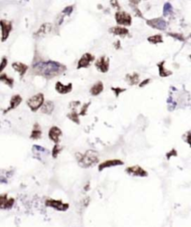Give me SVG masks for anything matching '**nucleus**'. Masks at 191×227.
I'll return each instance as SVG.
<instances>
[{
    "label": "nucleus",
    "mask_w": 191,
    "mask_h": 227,
    "mask_svg": "<svg viewBox=\"0 0 191 227\" xmlns=\"http://www.w3.org/2000/svg\"><path fill=\"white\" fill-rule=\"evenodd\" d=\"M66 71V67L56 61H40L34 64L32 67V73L37 76H41L47 80L62 75Z\"/></svg>",
    "instance_id": "nucleus-1"
},
{
    "label": "nucleus",
    "mask_w": 191,
    "mask_h": 227,
    "mask_svg": "<svg viewBox=\"0 0 191 227\" xmlns=\"http://www.w3.org/2000/svg\"><path fill=\"white\" fill-rule=\"evenodd\" d=\"M76 160H77V163H79V166H81L82 168H89L91 166H94L99 162L98 153L93 150L87 151L83 154L79 153V152H76Z\"/></svg>",
    "instance_id": "nucleus-2"
},
{
    "label": "nucleus",
    "mask_w": 191,
    "mask_h": 227,
    "mask_svg": "<svg viewBox=\"0 0 191 227\" xmlns=\"http://www.w3.org/2000/svg\"><path fill=\"white\" fill-rule=\"evenodd\" d=\"M45 103V97L42 93H38L33 95L26 101V104L33 112H37L38 109L42 108V106Z\"/></svg>",
    "instance_id": "nucleus-3"
},
{
    "label": "nucleus",
    "mask_w": 191,
    "mask_h": 227,
    "mask_svg": "<svg viewBox=\"0 0 191 227\" xmlns=\"http://www.w3.org/2000/svg\"><path fill=\"white\" fill-rule=\"evenodd\" d=\"M115 20L118 25L128 27L131 26L132 24V18L130 13L123 11V10H118L115 13Z\"/></svg>",
    "instance_id": "nucleus-4"
},
{
    "label": "nucleus",
    "mask_w": 191,
    "mask_h": 227,
    "mask_svg": "<svg viewBox=\"0 0 191 227\" xmlns=\"http://www.w3.org/2000/svg\"><path fill=\"white\" fill-rule=\"evenodd\" d=\"M46 207L52 208L58 211H66L69 209V205L67 203H63L62 200L52 199V198H48L45 202Z\"/></svg>",
    "instance_id": "nucleus-5"
},
{
    "label": "nucleus",
    "mask_w": 191,
    "mask_h": 227,
    "mask_svg": "<svg viewBox=\"0 0 191 227\" xmlns=\"http://www.w3.org/2000/svg\"><path fill=\"white\" fill-rule=\"evenodd\" d=\"M109 64H110V60L107 56L103 55L101 57H99L95 63H94V66L96 67V69L98 70L99 72L101 73H107L108 70H109Z\"/></svg>",
    "instance_id": "nucleus-6"
},
{
    "label": "nucleus",
    "mask_w": 191,
    "mask_h": 227,
    "mask_svg": "<svg viewBox=\"0 0 191 227\" xmlns=\"http://www.w3.org/2000/svg\"><path fill=\"white\" fill-rule=\"evenodd\" d=\"M95 60V57L93 54H91L90 52H86L84 53L81 57L79 58V62H77V66L76 68L77 69H81V68H87L89 67L91 64H93Z\"/></svg>",
    "instance_id": "nucleus-7"
},
{
    "label": "nucleus",
    "mask_w": 191,
    "mask_h": 227,
    "mask_svg": "<svg viewBox=\"0 0 191 227\" xmlns=\"http://www.w3.org/2000/svg\"><path fill=\"white\" fill-rule=\"evenodd\" d=\"M0 26H1V41L5 42L9 38L10 34L12 31V23L10 21L2 19L0 21Z\"/></svg>",
    "instance_id": "nucleus-8"
},
{
    "label": "nucleus",
    "mask_w": 191,
    "mask_h": 227,
    "mask_svg": "<svg viewBox=\"0 0 191 227\" xmlns=\"http://www.w3.org/2000/svg\"><path fill=\"white\" fill-rule=\"evenodd\" d=\"M146 24L153 28V29H157V30H165L167 28V23L166 21L161 18V17H159V18H154V19H151V20H147L146 21Z\"/></svg>",
    "instance_id": "nucleus-9"
},
{
    "label": "nucleus",
    "mask_w": 191,
    "mask_h": 227,
    "mask_svg": "<svg viewBox=\"0 0 191 227\" xmlns=\"http://www.w3.org/2000/svg\"><path fill=\"white\" fill-rule=\"evenodd\" d=\"M125 172L132 177H140V178H145L148 176L147 171L140 166H131L125 169Z\"/></svg>",
    "instance_id": "nucleus-10"
},
{
    "label": "nucleus",
    "mask_w": 191,
    "mask_h": 227,
    "mask_svg": "<svg viewBox=\"0 0 191 227\" xmlns=\"http://www.w3.org/2000/svg\"><path fill=\"white\" fill-rule=\"evenodd\" d=\"M62 135V132L61 128H59L58 126H52L49 128L48 136V138L51 139L54 144H59Z\"/></svg>",
    "instance_id": "nucleus-11"
},
{
    "label": "nucleus",
    "mask_w": 191,
    "mask_h": 227,
    "mask_svg": "<svg viewBox=\"0 0 191 227\" xmlns=\"http://www.w3.org/2000/svg\"><path fill=\"white\" fill-rule=\"evenodd\" d=\"M124 162L119 160V159H110V160H105L102 162L100 165L98 166L99 171H103L105 168H109L112 166H123Z\"/></svg>",
    "instance_id": "nucleus-12"
},
{
    "label": "nucleus",
    "mask_w": 191,
    "mask_h": 227,
    "mask_svg": "<svg viewBox=\"0 0 191 227\" xmlns=\"http://www.w3.org/2000/svg\"><path fill=\"white\" fill-rule=\"evenodd\" d=\"M73 90V84L70 82L68 84H63L61 81H57L55 83V91L60 95H67L71 93Z\"/></svg>",
    "instance_id": "nucleus-13"
},
{
    "label": "nucleus",
    "mask_w": 191,
    "mask_h": 227,
    "mask_svg": "<svg viewBox=\"0 0 191 227\" xmlns=\"http://www.w3.org/2000/svg\"><path fill=\"white\" fill-rule=\"evenodd\" d=\"M11 67H12L13 70H15L16 72H18L20 74L21 78L24 77L26 74V72L28 71V69H29V67H28L26 64H24L22 62H14V63H12Z\"/></svg>",
    "instance_id": "nucleus-14"
},
{
    "label": "nucleus",
    "mask_w": 191,
    "mask_h": 227,
    "mask_svg": "<svg viewBox=\"0 0 191 227\" xmlns=\"http://www.w3.org/2000/svg\"><path fill=\"white\" fill-rule=\"evenodd\" d=\"M22 101H23V97L21 96L20 95H12V97L10 98V101L9 108H7V109L4 110V113L10 112L12 109H15L16 108L19 107L20 104L22 103Z\"/></svg>",
    "instance_id": "nucleus-15"
},
{
    "label": "nucleus",
    "mask_w": 191,
    "mask_h": 227,
    "mask_svg": "<svg viewBox=\"0 0 191 227\" xmlns=\"http://www.w3.org/2000/svg\"><path fill=\"white\" fill-rule=\"evenodd\" d=\"M52 28H53L52 24H51V23H45V24H43L38 28L37 31L36 33H35V36H37L38 38L44 37V36H46V35L48 34L51 31H52Z\"/></svg>",
    "instance_id": "nucleus-16"
},
{
    "label": "nucleus",
    "mask_w": 191,
    "mask_h": 227,
    "mask_svg": "<svg viewBox=\"0 0 191 227\" xmlns=\"http://www.w3.org/2000/svg\"><path fill=\"white\" fill-rule=\"evenodd\" d=\"M109 32L115 36H119V37H126L127 35H129V29H127V27L124 26H113L109 28Z\"/></svg>",
    "instance_id": "nucleus-17"
},
{
    "label": "nucleus",
    "mask_w": 191,
    "mask_h": 227,
    "mask_svg": "<svg viewBox=\"0 0 191 227\" xmlns=\"http://www.w3.org/2000/svg\"><path fill=\"white\" fill-rule=\"evenodd\" d=\"M104 83L101 81H98L97 82H95L93 85V86H91V88L90 89V93L93 96H97L100 94H102V92L104 91Z\"/></svg>",
    "instance_id": "nucleus-18"
},
{
    "label": "nucleus",
    "mask_w": 191,
    "mask_h": 227,
    "mask_svg": "<svg viewBox=\"0 0 191 227\" xmlns=\"http://www.w3.org/2000/svg\"><path fill=\"white\" fill-rule=\"evenodd\" d=\"M157 67L159 68V77H161V78H167L169 76L173 75V71L166 69V67H165V60L158 63L157 64Z\"/></svg>",
    "instance_id": "nucleus-19"
},
{
    "label": "nucleus",
    "mask_w": 191,
    "mask_h": 227,
    "mask_svg": "<svg viewBox=\"0 0 191 227\" xmlns=\"http://www.w3.org/2000/svg\"><path fill=\"white\" fill-rule=\"evenodd\" d=\"M125 80L127 81L131 86H133V85H139L140 83V76L138 73L133 72L131 74H127L125 76Z\"/></svg>",
    "instance_id": "nucleus-20"
},
{
    "label": "nucleus",
    "mask_w": 191,
    "mask_h": 227,
    "mask_svg": "<svg viewBox=\"0 0 191 227\" xmlns=\"http://www.w3.org/2000/svg\"><path fill=\"white\" fill-rule=\"evenodd\" d=\"M40 109L43 114H47V115L51 114L54 110V103L51 100H47L45 101V103L43 104V106H42V108Z\"/></svg>",
    "instance_id": "nucleus-21"
},
{
    "label": "nucleus",
    "mask_w": 191,
    "mask_h": 227,
    "mask_svg": "<svg viewBox=\"0 0 191 227\" xmlns=\"http://www.w3.org/2000/svg\"><path fill=\"white\" fill-rule=\"evenodd\" d=\"M42 137V131L40 128V125L38 123H35L34 127H33V130L31 132L30 135V138L34 139V140H37V139H40Z\"/></svg>",
    "instance_id": "nucleus-22"
},
{
    "label": "nucleus",
    "mask_w": 191,
    "mask_h": 227,
    "mask_svg": "<svg viewBox=\"0 0 191 227\" xmlns=\"http://www.w3.org/2000/svg\"><path fill=\"white\" fill-rule=\"evenodd\" d=\"M147 41L153 45H157L159 43H163L164 40H163V38H162V35L156 34V35H153V36H150L149 38H147Z\"/></svg>",
    "instance_id": "nucleus-23"
},
{
    "label": "nucleus",
    "mask_w": 191,
    "mask_h": 227,
    "mask_svg": "<svg viewBox=\"0 0 191 227\" xmlns=\"http://www.w3.org/2000/svg\"><path fill=\"white\" fill-rule=\"evenodd\" d=\"M0 81H1L3 83H5L6 85H8L10 88H12L14 85V79L10 76H8L5 73H1L0 75Z\"/></svg>",
    "instance_id": "nucleus-24"
},
{
    "label": "nucleus",
    "mask_w": 191,
    "mask_h": 227,
    "mask_svg": "<svg viewBox=\"0 0 191 227\" xmlns=\"http://www.w3.org/2000/svg\"><path fill=\"white\" fill-rule=\"evenodd\" d=\"M79 113H77L76 110H72L70 113H68L67 114V118L72 121L73 123H76V124H79L80 123V120H79Z\"/></svg>",
    "instance_id": "nucleus-25"
},
{
    "label": "nucleus",
    "mask_w": 191,
    "mask_h": 227,
    "mask_svg": "<svg viewBox=\"0 0 191 227\" xmlns=\"http://www.w3.org/2000/svg\"><path fill=\"white\" fill-rule=\"evenodd\" d=\"M14 203H15V199L12 197H10V198H8V200L5 202V204L2 205L0 208H1L2 209H10L14 206Z\"/></svg>",
    "instance_id": "nucleus-26"
},
{
    "label": "nucleus",
    "mask_w": 191,
    "mask_h": 227,
    "mask_svg": "<svg viewBox=\"0 0 191 227\" xmlns=\"http://www.w3.org/2000/svg\"><path fill=\"white\" fill-rule=\"evenodd\" d=\"M173 12V8L172 5L170 3H165L163 6V15L164 16H169L170 14H172Z\"/></svg>",
    "instance_id": "nucleus-27"
},
{
    "label": "nucleus",
    "mask_w": 191,
    "mask_h": 227,
    "mask_svg": "<svg viewBox=\"0 0 191 227\" xmlns=\"http://www.w3.org/2000/svg\"><path fill=\"white\" fill-rule=\"evenodd\" d=\"M61 151H62V148L60 147V145H59V144H55V145L53 146V148H52V151H51L52 157H53V158H57V156L60 154Z\"/></svg>",
    "instance_id": "nucleus-28"
},
{
    "label": "nucleus",
    "mask_w": 191,
    "mask_h": 227,
    "mask_svg": "<svg viewBox=\"0 0 191 227\" xmlns=\"http://www.w3.org/2000/svg\"><path fill=\"white\" fill-rule=\"evenodd\" d=\"M168 36L172 37L175 39L179 40V41H185L186 40V38L184 37L182 34H179V33H168Z\"/></svg>",
    "instance_id": "nucleus-29"
},
{
    "label": "nucleus",
    "mask_w": 191,
    "mask_h": 227,
    "mask_svg": "<svg viewBox=\"0 0 191 227\" xmlns=\"http://www.w3.org/2000/svg\"><path fill=\"white\" fill-rule=\"evenodd\" d=\"M90 106V102H88V103H85L84 105H82L81 107V109H80V112H79V115L80 116H85L87 114V111H88V108Z\"/></svg>",
    "instance_id": "nucleus-30"
},
{
    "label": "nucleus",
    "mask_w": 191,
    "mask_h": 227,
    "mask_svg": "<svg viewBox=\"0 0 191 227\" xmlns=\"http://www.w3.org/2000/svg\"><path fill=\"white\" fill-rule=\"evenodd\" d=\"M111 91L114 92V94H115V96H116V97H118L120 94H122L123 92L126 91V89H125V88H120V87H112V88H111Z\"/></svg>",
    "instance_id": "nucleus-31"
},
{
    "label": "nucleus",
    "mask_w": 191,
    "mask_h": 227,
    "mask_svg": "<svg viewBox=\"0 0 191 227\" xmlns=\"http://www.w3.org/2000/svg\"><path fill=\"white\" fill-rule=\"evenodd\" d=\"M8 58L6 57V56H3L2 57V60H1V65H0V73H3L4 69L6 68V67L8 66Z\"/></svg>",
    "instance_id": "nucleus-32"
},
{
    "label": "nucleus",
    "mask_w": 191,
    "mask_h": 227,
    "mask_svg": "<svg viewBox=\"0 0 191 227\" xmlns=\"http://www.w3.org/2000/svg\"><path fill=\"white\" fill-rule=\"evenodd\" d=\"M177 155H178L177 154V151L174 150V149H173V150H171V151L168 152L166 153V158H167V160H170L172 157H176Z\"/></svg>",
    "instance_id": "nucleus-33"
},
{
    "label": "nucleus",
    "mask_w": 191,
    "mask_h": 227,
    "mask_svg": "<svg viewBox=\"0 0 191 227\" xmlns=\"http://www.w3.org/2000/svg\"><path fill=\"white\" fill-rule=\"evenodd\" d=\"M184 139H185L186 143L188 144V146L191 148V131H188L187 133L185 134V136H184Z\"/></svg>",
    "instance_id": "nucleus-34"
},
{
    "label": "nucleus",
    "mask_w": 191,
    "mask_h": 227,
    "mask_svg": "<svg viewBox=\"0 0 191 227\" xmlns=\"http://www.w3.org/2000/svg\"><path fill=\"white\" fill-rule=\"evenodd\" d=\"M73 12V6H68L66 7V8L62 10V15H70Z\"/></svg>",
    "instance_id": "nucleus-35"
},
{
    "label": "nucleus",
    "mask_w": 191,
    "mask_h": 227,
    "mask_svg": "<svg viewBox=\"0 0 191 227\" xmlns=\"http://www.w3.org/2000/svg\"><path fill=\"white\" fill-rule=\"evenodd\" d=\"M110 5H111L114 9H117L118 10H120V5H119V3H118V0H110Z\"/></svg>",
    "instance_id": "nucleus-36"
},
{
    "label": "nucleus",
    "mask_w": 191,
    "mask_h": 227,
    "mask_svg": "<svg viewBox=\"0 0 191 227\" xmlns=\"http://www.w3.org/2000/svg\"><path fill=\"white\" fill-rule=\"evenodd\" d=\"M7 200H8V194H7L0 195V207H1L2 205H4Z\"/></svg>",
    "instance_id": "nucleus-37"
},
{
    "label": "nucleus",
    "mask_w": 191,
    "mask_h": 227,
    "mask_svg": "<svg viewBox=\"0 0 191 227\" xmlns=\"http://www.w3.org/2000/svg\"><path fill=\"white\" fill-rule=\"evenodd\" d=\"M150 81H151V79H145V80H144L143 81H141L139 83V87L140 88H144L145 86H146L148 83H150Z\"/></svg>",
    "instance_id": "nucleus-38"
},
{
    "label": "nucleus",
    "mask_w": 191,
    "mask_h": 227,
    "mask_svg": "<svg viewBox=\"0 0 191 227\" xmlns=\"http://www.w3.org/2000/svg\"><path fill=\"white\" fill-rule=\"evenodd\" d=\"M141 2V0H130V5L131 7H134V8H136L137 5Z\"/></svg>",
    "instance_id": "nucleus-39"
},
{
    "label": "nucleus",
    "mask_w": 191,
    "mask_h": 227,
    "mask_svg": "<svg viewBox=\"0 0 191 227\" xmlns=\"http://www.w3.org/2000/svg\"><path fill=\"white\" fill-rule=\"evenodd\" d=\"M118 44H120V41L119 40H117L116 42H115V48L117 49V50H118L120 47H118Z\"/></svg>",
    "instance_id": "nucleus-40"
},
{
    "label": "nucleus",
    "mask_w": 191,
    "mask_h": 227,
    "mask_svg": "<svg viewBox=\"0 0 191 227\" xmlns=\"http://www.w3.org/2000/svg\"><path fill=\"white\" fill-rule=\"evenodd\" d=\"M189 38H191V34H190V36H189Z\"/></svg>",
    "instance_id": "nucleus-41"
},
{
    "label": "nucleus",
    "mask_w": 191,
    "mask_h": 227,
    "mask_svg": "<svg viewBox=\"0 0 191 227\" xmlns=\"http://www.w3.org/2000/svg\"><path fill=\"white\" fill-rule=\"evenodd\" d=\"M189 58H190V59H191V55H190V56H189Z\"/></svg>",
    "instance_id": "nucleus-42"
}]
</instances>
